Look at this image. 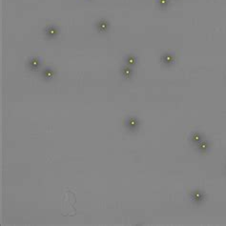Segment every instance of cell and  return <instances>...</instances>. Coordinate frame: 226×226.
<instances>
[{
  "mask_svg": "<svg viewBox=\"0 0 226 226\" xmlns=\"http://www.w3.org/2000/svg\"><path fill=\"white\" fill-rule=\"evenodd\" d=\"M57 29L54 27V26H48L46 29L44 30V33L46 34V36L48 37H54L56 36L57 33Z\"/></svg>",
  "mask_w": 226,
  "mask_h": 226,
  "instance_id": "1",
  "label": "cell"
},
{
  "mask_svg": "<svg viewBox=\"0 0 226 226\" xmlns=\"http://www.w3.org/2000/svg\"><path fill=\"white\" fill-rule=\"evenodd\" d=\"M209 147H210V144L207 140H201L198 145V150L199 151V152L204 153L209 149Z\"/></svg>",
  "mask_w": 226,
  "mask_h": 226,
  "instance_id": "2",
  "label": "cell"
},
{
  "mask_svg": "<svg viewBox=\"0 0 226 226\" xmlns=\"http://www.w3.org/2000/svg\"><path fill=\"white\" fill-rule=\"evenodd\" d=\"M54 72L53 71V70H52L51 68H45V69L43 70V72H42L43 77H44L45 79H47V80L52 79V78L54 77Z\"/></svg>",
  "mask_w": 226,
  "mask_h": 226,
  "instance_id": "3",
  "label": "cell"
},
{
  "mask_svg": "<svg viewBox=\"0 0 226 226\" xmlns=\"http://www.w3.org/2000/svg\"><path fill=\"white\" fill-rule=\"evenodd\" d=\"M129 63H134V59L133 58H130L129 59Z\"/></svg>",
  "mask_w": 226,
  "mask_h": 226,
  "instance_id": "10",
  "label": "cell"
},
{
  "mask_svg": "<svg viewBox=\"0 0 226 226\" xmlns=\"http://www.w3.org/2000/svg\"><path fill=\"white\" fill-rule=\"evenodd\" d=\"M138 125V122L137 120L134 119V118H130L128 121H127V126L130 128V129H134L135 128V126Z\"/></svg>",
  "mask_w": 226,
  "mask_h": 226,
  "instance_id": "8",
  "label": "cell"
},
{
  "mask_svg": "<svg viewBox=\"0 0 226 226\" xmlns=\"http://www.w3.org/2000/svg\"><path fill=\"white\" fill-rule=\"evenodd\" d=\"M97 28L99 30V32H104L107 28V23L104 21V20H101L97 23Z\"/></svg>",
  "mask_w": 226,
  "mask_h": 226,
  "instance_id": "7",
  "label": "cell"
},
{
  "mask_svg": "<svg viewBox=\"0 0 226 226\" xmlns=\"http://www.w3.org/2000/svg\"><path fill=\"white\" fill-rule=\"evenodd\" d=\"M190 139H191V142H192V143L198 144L202 140V135L200 134H198V133H193L192 135H191Z\"/></svg>",
  "mask_w": 226,
  "mask_h": 226,
  "instance_id": "4",
  "label": "cell"
},
{
  "mask_svg": "<svg viewBox=\"0 0 226 226\" xmlns=\"http://www.w3.org/2000/svg\"><path fill=\"white\" fill-rule=\"evenodd\" d=\"M39 65H40V61L36 57H33L29 60V67L31 68V70H37Z\"/></svg>",
  "mask_w": 226,
  "mask_h": 226,
  "instance_id": "5",
  "label": "cell"
},
{
  "mask_svg": "<svg viewBox=\"0 0 226 226\" xmlns=\"http://www.w3.org/2000/svg\"><path fill=\"white\" fill-rule=\"evenodd\" d=\"M126 69H127L126 67H124V68H123L124 74H125V75H127V77H129V70H126Z\"/></svg>",
  "mask_w": 226,
  "mask_h": 226,
  "instance_id": "9",
  "label": "cell"
},
{
  "mask_svg": "<svg viewBox=\"0 0 226 226\" xmlns=\"http://www.w3.org/2000/svg\"><path fill=\"white\" fill-rule=\"evenodd\" d=\"M192 199L194 200L195 202L199 203V202H201L202 200L204 199V198H203V195H202L201 193H199V192H195V193L192 195Z\"/></svg>",
  "mask_w": 226,
  "mask_h": 226,
  "instance_id": "6",
  "label": "cell"
}]
</instances>
